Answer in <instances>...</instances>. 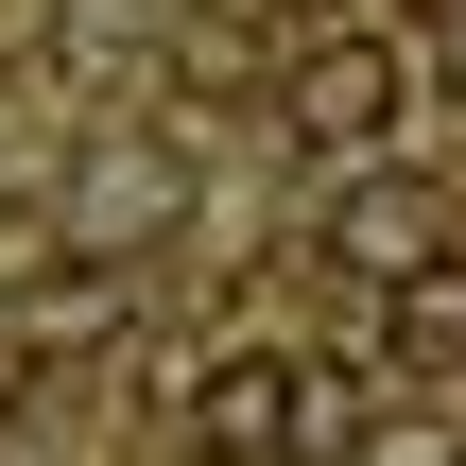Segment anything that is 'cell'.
Returning <instances> with one entry per match:
<instances>
[{"mask_svg":"<svg viewBox=\"0 0 466 466\" xmlns=\"http://www.w3.org/2000/svg\"><path fill=\"white\" fill-rule=\"evenodd\" d=\"M415 104H432V35H380V17H329V35L277 69V121H294V156H329V173L398 156Z\"/></svg>","mask_w":466,"mask_h":466,"instance_id":"1","label":"cell"},{"mask_svg":"<svg viewBox=\"0 0 466 466\" xmlns=\"http://www.w3.org/2000/svg\"><path fill=\"white\" fill-rule=\"evenodd\" d=\"M311 432H329V363H294V346H225L190 380V450L208 466H294Z\"/></svg>","mask_w":466,"mask_h":466,"instance_id":"2","label":"cell"},{"mask_svg":"<svg viewBox=\"0 0 466 466\" xmlns=\"http://www.w3.org/2000/svg\"><path fill=\"white\" fill-rule=\"evenodd\" d=\"M380 346L398 363H466V242H415L380 277Z\"/></svg>","mask_w":466,"mask_h":466,"instance_id":"3","label":"cell"},{"mask_svg":"<svg viewBox=\"0 0 466 466\" xmlns=\"http://www.w3.org/2000/svg\"><path fill=\"white\" fill-rule=\"evenodd\" d=\"M415 242H432V208H415V190H346V208H329V259H346V277H398Z\"/></svg>","mask_w":466,"mask_h":466,"instance_id":"4","label":"cell"},{"mask_svg":"<svg viewBox=\"0 0 466 466\" xmlns=\"http://www.w3.org/2000/svg\"><path fill=\"white\" fill-rule=\"evenodd\" d=\"M346 466H466V432L450 415H415V398H398V415H363V450Z\"/></svg>","mask_w":466,"mask_h":466,"instance_id":"5","label":"cell"},{"mask_svg":"<svg viewBox=\"0 0 466 466\" xmlns=\"http://www.w3.org/2000/svg\"><path fill=\"white\" fill-rule=\"evenodd\" d=\"M432 86H466V17H450V35H432Z\"/></svg>","mask_w":466,"mask_h":466,"instance_id":"6","label":"cell"},{"mask_svg":"<svg viewBox=\"0 0 466 466\" xmlns=\"http://www.w3.org/2000/svg\"><path fill=\"white\" fill-rule=\"evenodd\" d=\"M242 17H329V0H242Z\"/></svg>","mask_w":466,"mask_h":466,"instance_id":"7","label":"cell"}]
</instances>
